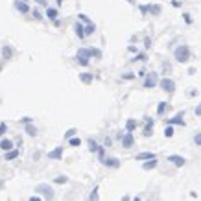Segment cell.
<instances>
[{
  "label": "cell",
  "instance_id": "6da1fadb",
  "mask_svg": "<svg viewBox=\"0 0 201 201\" xmlns=\"http://www.w3.org/2000/svg\"><path fill=\"white\" fill-rule=\"evenodd\" d=\"M92 56H96V57H100L102 54L98 50H92V48H83V50H79L78 52V56H76V59H78V63L79 65H89V59L92 57Z\"/></svg>",
  "mask_w": 201,
  "mask_h": 201
},
{
  "label": "cell",
  "instance_id": "7a4b0ae2",
  "mask_svg": "<svg viewBox=\"0 0 201 201\" xmlns=\"http://www.w3.org/2000/svg\"><path fill=\"white\" fill-rule=\"evenodd\" d=\"M174 56H175V59H177L179 63H186V61L190 59V50H188V46L181 45V46H177V48H175Z\"/></svg>",
  "mask_w": 201,
  "mask_h": 201
},
{
  "label": "cell",
  "instance_id": "3957f363",
  "mask_svg": "<svg viewBox=\"0 0 201 201\" xmlns=\"http://www.w3.org/2000/svg\"><path fill=\"white\" fill-rule=\"evenodd\" d=\"M35 192H39V194L43 196L45 199H52V197H54V188H52V186H48L46 183H41V185H37Z\"/></svg>",
  "mask_w": 201,
  "mask_h": 201
},
{
  "label": "cell",
  "instance_id": "277c9868",
  "mask_svg": "<svg viewBox=\"0 0 201 201\" xmlns=\"http://www.w3.org/2000/svg\"><path fill=\"white\" fill-rule=\"evenodd\" d=\"M159 83V78H157V74L151 72V74H148L146 79H144V89H153L155 85Z\"/></svg>",
  "mask_w": 201,
  "mask_h": 201
},
{
  "label": "cell",
  "instance_id": "5b68a950",
  "mask_svg": "<svg viewBox=\"0 0 201 201\" xmlns=\"http://www.w3.org/2000/svg\"><path fill=\"white\" fill-rule=\"evenodd\" d=\"M161 87H162V90H166V92H174V90H175V83H174V79H170V78H164V79H161Z\"/></svg>",
  "mask_w": 201,
  "mask_h": 201
},
{
  "label": "cell",
  "instance_id": "8992f818",
  "mask_svg": "<svg viewBox=\"0 0 201 201\" xmlns=\"http://www.w3.org/2000/svg\"><path fill=\"white\" fill-rule=\"evenodd\" d=\"M133 142H135L133 135H131V131H128V133L124 135V139H122V146H124V148H131V146H133Z\"/></svg>",
  "mask_w": 201,
  "mask_h": 201
},
{
  "label": "cell",
  "instance_id": "52a82bcc",
  "mask_svg": "<svg viewBox=\"0 0 201 201\" xmlns=\"http://www.w3.org/2000/svg\"><path fill=\"white\" fill-rule=\"evenodd\" d=\"M168 161H170V162H174L175 166H185V159L181 157V155H170V157H168Z\"/></svg>",
  "mask_w": 201,
  "mask_h": 201
},
{
  "label": "cell",
  "instance_id": "ba28073f",
  "mask_svg": "<svg viewBox=\"0 0 201 201\" xmlns=\"http://www.w3.org/2000/svg\"><path fill=\"white\" fill-rule=\"evenodd\" d=\"M15 7L19 9L20 13H28V11H30L28 4H26V2H22V0H17V2H15Z\"/></svg>",
  "mask_w": 201,
  "mask_h": 201
},
{
  "label": "cell",
  "instance_id": "9c48e42d",
  "mask_svg": "<svg viewBox=\"0 0 201 201\" xmlns=\"http://www.w3.org/2000/svg\"><path fill=\"white\" fill-rule=\"evenodd\" d=\"M0 148H2L4 151H9V150L13 148V142H11V140H7V139H2V140H0Z\"/></svg>",
  "mask_w": 201,
  "mask_h": 201
},
{
  "label": "cell",
  "instance_id": "30bf717a",
  "mask_svg": "<svg viewBox=\"0 0 201 201\" xmlns=\"http://www.w3.org/2000/svg\"><path fill=\"white\" fill-rule=\"evenodd\" d=\"M144 170H153V168H157V159L153 157V159H148V162L142 166Z\"/></svg>",
  "mask_w": 201,
  "mask_h": 201
},
{
  "label": "cell",
  "instance_id": "8fae6325",
  "mask_svg": "<svg viewBox=\"0 0 201 201\" xmlns=\"http://www.w3.org/2000/svg\"><path fill=\"white\" fill-rule=\"evenodd\" d=\"M79 79H81L83 83H87V85H89V83H92V74H89V72H81V74H79Z\"/></svg>",
  "mask_w": 201,
  "mask_h": 201
},
{
  "label": "cell",
  "instance_id": "7c38bea8",
  "mask_svg": "<svg viewBox=\"0 0 201 201\" xmlns=\"http://www.w3.org/2000/svg\"><path fill=\"white\" fill-rule=\"evenodd\" d=\"M61 155H63V148H56L54 151L48 153V159H59Z\"/></svg>",
  "mask_w": 201,
  "mask_h": 201
},
{
  "label": "cell",
  "instance_id": "4fadbf2b",
  "mask_svg": "<svg viewBox=\"0 0 201 201\" xmlns=\"http://www.w3.org/2000/svg\"><path fill=\"white\" fill-rule=\"evenodd\" d=\"M103 164L111 168H118V159H103Z\"/></svg>",
  "mask_w": 201,
  "mask_h": 201
},
{
  "label": "cell",
  "instance_id": "5bb4252c",
  "mask_svg": "<svg viewBox=\"0 0 201 201\" xmlns=\"http://www.w3.org/2000/svg\"><path fill=\"white\" fill-rule=\"evenodd\" d=\"M170 124H181V125H183V124H185V122H183V113H179V114L174 116V118H170Z\"/></svg>",
  "mask_w": 201,
  "mask_h": 201
},
{
  "label": "cell",
  "instance_id": "9a60e30c",
  "mask_svg": "<svg viewBox=\"0 0 201 201\" xmlns=\"http://www.w3.org/2000/svg\"><path fill=\"white\" fill-rule=\"evenodd\" d=\"M74 30H76V33H78V37H85V28H83L79 22L74 26Z\"/></svg>",
  "mask_w": 201,
  "mask_h": 201
},
{
  "label": "cell",
  "instance_id": "2e32d148",
  "mask_svg": "<svg viewBox=\"0 0 201 201\" xmlns=\"http://www.w3.org/2000/svg\"><path fill=\"white\" fill-rule=\"evenodd\" d=\"M46 15H48V19L56 20V17H57V9H54V7H48V9H46Z\"/></svg>",
  "mask_w": 201,
  "mask_h": 201
},
{
  "label": "cell",
  "instance_id": "e0dca14e",
  "mask_svg": "<svg viewBox=\"0 0 201 201\" xmlns=\"http://www.w3.org/2000/svg\"><path fill=\"white\" fill-rule=\"evenodd\" d=\"M151 129H153V120H148V125H146V129H144V135L150 136L151 135Z\"/></svg>",
  "mask_w": 201,
  "mask_h": 201
},
{
  "label": "cell",
  "instance_id": "ac0fdd59",
  "mask_svg": "<svg viewBox=\"0 0 201 201\" xmlns=\"http://www.w3.org/2000/svg\"><path fill=\"white\" fill-rule=\"evenodd\" d=\"M155 155L153 153H140V155H136V161H146V159H153Z\"/></svg>",
  "mask_w": 201,
  "mask_h": 201
},
{
  "label": "cell",
  "instance_id": "d6986e66",
  "mask_svg": "<svg viewBox=\"0 0 201 201\" xmlns=\"http://www.w3.org/2000/svg\"><path fill=\"white\" fill-rule=\"evenodd\" d=\"M26 133H28V135H31V136H35V135H37V129L28 122V125H26Z\"/></svg>",
  "mask_w": 201,
  "mask_h": 201
},
{
  "label": "cell",
  "instance_id": "ffe728a7",
  "mask_svg": "<svg viewBox=\"0 0 201 201\" xmlns=\"http://www.w3.org/2000/svg\"><path fill=\"white\" fill-rule=\"evenodd\" d=\"M89 150H90V151H98V150H100V146L90 139V140H89Z\"/></svg>",
  "mask_w": 201,
  "mask_h": 201
},
{
  "label": "cell",
  "instance_id": "44dd1931",
  "mask_svg": "<svg viewBox=\"0 0 201 201\" xmlns=\"http://www.w3.org/2000/svg\"><path fill=\"white\" fill-rule=\"evenodd\" d=\"M136 128V122L135 120H128V124H125V129H128V131H133Z\"/></svg>",
  "mask_w": 201,
  "mask_h": 201
},
{
  "label": "cell",
  "instance_id": "7402d4cb",
  "mask_svg": "<svg viewBox=\"0 0 201 201\" xmlns=\"http://www.w3.org/2000/svg\"><path fill=\"white\" fill-rule=\"evenodd\" d=\"M148 9H150V13H153V15H159V13H161V6H150Z\"/></svg>",
  "mask_w": 201,
  "mask_h": 201
},
{
  "label": "cell",
  "instance_id": "603a6c76",
  "mask_svg": "<svg viewBox=\"0 0 201 201\" xmlns=\"http://www.w3.org/2000/svg\"><path fill=\"white\" fill-rule=\"evenodd\" d=\"M94 30H96V26H94V24H89V26L85 28V35H92Z\"/></svg>",
  "mask_w": 201,
  "mask_h": 201
},
{
  "label": "cell",
  "instance_id": "cb8c5ba5",
  "mask_svg": "<svg viewBox=\"0 0 201 201\" xmlns=\"http://www.w3.org/2000/svg\"><path fill=\"white\" fill-rule=\"evenodd\" d=\"M164 109H166V102H161V103H159V107H157V114H162Z\"/></svg>",
  "mask_w": 201,
  "mask_h": 201
},
{
  "label": "cell",
  "instance_id": "d4e9b609",
  "mask_svg": "<svg viewBox=\"0 0 201 201\" xmlns=\"http://www.w3.org/2000/svg\"><path fill=\"white\" fill-rule=\"evenodd\" d=\"M67 181H68V177H67V175H59V177H56V183H59V185L67 183Z\"/></svg>",
  "mask_w": 201,
  "mask_h": 201
},
{
  "label": "cell",
  "instance_id": "484cf974",
  "mask_svg": "<svg viewBox=\"0 0 201 201\" xmlns=\"http://www.w3.org/2000/svg\"><path fill=\"white\" fill-rule=\"evenodd\" d=\"M17 155H19V151H17V150H13V151H9V153L6 155V159H7V161H11V159H15Z\"/></svg>",
  "mask_w": 201,
  "mask_h": 201
},
{
  "label": "cell",
  "instance_id": "4316f807",
  "mask_svg": "<svg viewBox=\"0 0 201 201\" xmlns=\"http://www.w3.org/2000/svg\"><path fill=\"white\" fill-rule=\"evenodd\" d=\"M164 136H168V139H170V136H174V129L170 128V125H168V128L164 129Z\"/></svg>",
  "mask_w": 201,
  "mask_h": 201
},
{
  "label": "cell",
  "instance_id": "83f0119b",
  "mask_svg": "<svg viewBox=\"0 0 201 201\" xmlns=\"http://www.w3.org/2000/svg\"><path fill=\"white\" fill-rule=\"evenodd\" d=\"M79 144H81L79 139H72V136H70V146H79Z\"/></svg>",
  "mask_w": 201,
  "mask_h": 201
},
{
  "label": "cell",
  "instance_id": "f1b7e54d",
  "mask_svg": "<svg viewBox=\"0 0 201 201\" xmlns=\"http://www.w3.org/2000/svg\"><path fill=\"white\" fill-rule=\"evenodd\" d=\"M194 140H196V144H197V146H201V133H196Z\"/></svg>",
  "mask_w": 201,
  "mask_h": 201
},
{
  "label": "cell",
  "instance_id": "f546056e",
  "mask_svg": "<svg viewBox=\"0 0 201 201\" xmlns=\"http://www.w3.org/2000/svg\"><path fill=\"white\" fill-rule=\"evenodd\" d=\"M96 192H98V188H94V190H92V194L89 196V199H98V194H96Z\"/></svg>",
  "mask_w": 201,
  "mask_h": 201
},
{
  "label": "cell",
  "instance_id": "4dcf8cb0",
  "mask_svg": "<svg viewBox=\"0 0 201 201\" xmlns=\"http://www.w3.org/2000/svg\"><path fill=\"white\" fill-rule=\"evenodd\" d=\"M6 129H7V125H6V124H0V135H4Z\"/></svg>",
  "mask_w": 201,
  "mask_h": 201
},
{
  "label": "cell",
  "instance_id": "1f68e13d",
  "mask_svg": "<svg viewBox=\"0 0 201 201\" xmlns=\"http://www.w3.org/2000/svg\"><path fill=\"white\" fill-rule=\"evenodd\" d=\"M74 133H76V129H68V131L65 133V136H67V139H70V136H72Z\"/></svg>",
  "mask_w": 201,
  "mask_h": 201
},
{
  "label": "cell",
  "instance_id": "d6a6232c",
  "mask_svg": "<svg viewBox=\"0 0 201 201\" xmlns=\"http://www.w3.org/2000/svg\"><path fill=\"white\" fill-rule=\"evenodd\" d=\"M33 17H35L37 20H41V19H43V15H41V13L37 11V9H35V11H33Z\"/></svg>",
  "mask_w": 201,
  "mask_h": 201
},
{
  "label": "cell",
  "instance_id": "836d02e7",
  "mask_svg": "<svg viewBox=\"0 0 201 201\" xmlns=\"http://www.w3.org/2000/svg\"><path fill=\"white\" fill-rule=\"evenodd\" d=\"M144 59H146V57H144L142 54H140V56H136V57H135V61H144Z\"/></svg>",
  "mask_w": 201,
  "mask_h": 201
},
{
  "label": "cell",
  "instance_id": "e575fe53",
  "mask_svg": "<svg viewBox=\"0 0 201 201\" xmlns=\"http://www.w3.org/2000/svg\"><path fill=\"white\" fill-rule=\"evenodd\" d=\"M197 114H201V105H199V107H197V111H196Z\"/></svg>",
  "mask_w": 201,
  "mask_h": 201
},
{
  "label": "cell",
  "instance_id": "d590c367",
  "mask_svg": "<svg viewBox=\"0 0 201 201\" xmlns=\"http://www.w3.org/2000/svg\"><path fill=\"white\" fill-rule=\"evenodd\" d=\"M56 2H57V4H59V6H61V4H63V0H56Z\"/></svg>",
  "mask_w": 201,
  "mask_h": 201
},
{
  "label": "cell",
  "instance_id": "8d00e7d4",
  "mask_svg": "<svg viewBox=\"0 0 201 201\" xmlns=\"http://www.w3.org/2000/svg\"><path fill=\"white\" fill-rule=\"evenodd\" d=\"M128 2H129V4H135V0H128Z\"/></svg>",
  "mask_w": 201,
  "mask_h": 201
}]
</instances>
